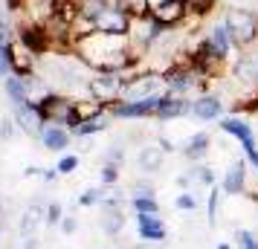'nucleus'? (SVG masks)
<instances>
[{"label": "nucleus", "mask_w": 258, "mask_h": 249, "mask_svg": "<svg viewBox=\"0 0 258 249\" xmlns=\"http://www.w3.org/2000/svg\"><path fill=\"white\" fill-rule=\"evenodd\" d=\"M148 3H151V6H157V3H163V0H148Z\"/></svg>", "instance_id": "obj_45"}, {"label": "nucleus", "mask_w": 258, "mask_h": 249, "mask_svg": "<svg viewBox=\"0 0 258 249\" xmlns=\"http://www.w3.org/2000/svg\"><path fill=\"white\" fill-rule=\"evenodd\" d=\"M137 232H140V237L148 240V243L165 240V223L157 214H137Z\"/></svg>", "instance_id": "obj_19"}, {"label": "nucleus", "mask_w": 258, "mask_h": 249, "mask_svg": "<svg viewBox=\"0 0 258 249\" xmlns=\"http://www.w3.org/2000/svg\"><path fill=\"white\" fill-rule=\"evenodd\" d=\"M15 122H18V131H24L26 136H35V139H41V133H44V116L38 113V105H18L15 107Z\"/></svg>", "instance_id": "obj_11"}, {"label": "nucleus", "mask_w": 258, "mask_h": 249, "mask_svg": "<svg viewBox=\"0 0 258 249\" xmlns=\"http://www.w3.org/2000/svg\"><path fill=\"white\" fill-rule=\"evenodd\" d=\"M238 246L241 249H258V237L249 232V229H238Z\"/></svg>", "instance_id": "obj_32"}, {"label": "nucleus", "mask_w": 258, "mask_h": 249, "mask_svg": "<svg viewBox=\"0 0 258 249\" xmlns=\"http://www.w3.org/2000/svg\"><path fill=\"white\" fill-rule=\"evenodd\" d=\"M107 122H110V113H99V116L84 119L82 125H79V128L73 131V136H93V133L105 131V128H107Z\"/></svg>", "instance_id": "obj_24"}, {"label": "nucleus", "mask_w": 258, "mask_h": 249, "mask_svg": "<svg viewBox=\"0 0 258 249\" xmlns=\"http://www.w3.org/2000/svg\"><path fill=\"white\" fill-rule=\"evenodd\" d=\"M73 55L90 72H128L140 64V55L134 52L128 35H107V32L79 38Z\"/></svg>", "instance_id": "obj_1"}, {"label": "nucleus", "mask_w": 258, "mask_h": 249, "mask_svg": "<svg viewBox=\"0 0 258 249\" xmlns=\"http://www.w3.org/2000/svg\"><path fill=\"white\" fill-rule=\"evenodd\" d=\"M21 249H41V243H38V237L35 235H29L21 240Z\"/></svg>", "instance_id": "obj_41"}, {"label": "nucleus", "mask_w": 258, "mask_h": 249, "mask_svg": "<svg viewBox=\"0 0 258 249\" xmlns=\"http://www.w3.org/2000/svg\"><path fill=\"white\" fill-rule=\"evenodd\" d=\"M151 18L165 29H174L177 24H183L188 18V6L186 0H163V3L151 6Z\"/></svg>", "instance_id": "obj_10"}, {"label": "nucleus", "mask_w": 258, "mask_h": 249, "mask_svg": "<svg viewBox=\"0 0 258 249\" xmlns=\"http://www.w3.org/2000/svg\"><path fill=\"white\" fill-rule=\"evenodd\" d=\"M131 197H154V183L148 180H137L131 186Z\"/></svg>", "instance_id": "obj_31"}, {"label": "nucleus", "mask_w": 258, "mask_h": 249, "mask_svg": "<svg viewBox=\"0 0 258 249\" xmlns=\"http://www.w3.org/2000/svg\"><path fill=\"white\" fill-rule=\"evenodd\" d=\"M18 41L32 55H52L55 52V38H52V32L44 24H38V21H29V24L18 26Z\"/></svg>", "instance_id": "obj_7"}, {"label": "nucleus", "mask_w": 258, "mask_h": 249, "mask_svg": "<svg viewBox=\"0 0 258 249\" xmlns=\"http://www.w3.org/2000/svg\"><path fill=\"white\" fill-rule=\"evenodd\" d=\"M12 75V64H9V52L0 49V78H9Z\"/></svg>", "instance_id": "obj_38"}, {"label": "nucleus", "mask_w": 258, "mask_h": 249, "mask_svg": "<svg viewBox=\"0 0 258 249\" xmlns=\"http://www.w3.org/2000/svg\"><path fill=\"white\" fill-rule=\"evenodd\" d=\"M6 9H9L12 15L24 12V9H26V0H6Z\"/></svg>", "instance_id": "obj_40"}, {"label": "nucleus", "mask_w": 258, "mask_h": 249, "mask_svg": "<svg viewBox=\"0 0 258 249\" xmlns=\"http://www.w3.org/2000/svg\"><path fill=\"white\" fill-rule=\"evenodd\" d=\"M70 139H73V131L58 128V125H47L44 133H41V142H44L47 151H64V148H70Z\"/></svg>", "instance_id": "obj_21"}, {"label": "nucleus", "mask_w": 258, "mask_h": 249, "mask_svg": "<svg viewBox=\"0 0 258 249\" xmlns=\"http://www.w3.org/2000/svg\"><path fill=\"white\" fill-rule=\"evenodd\" d=\"M76 168H79V156H76V154H67V156H61V159H58V165H55V171L67 177V174H73Z\"/></svg>", "instance_id": "obj_30"}, {"label": "nucleus", "mask_w": 258, "mask_h": 249, "mask_svg": "<svg viewBox=\"0 0 258 249\" xmlns=\"http://www.w3.org/2000/svg\"><path fill=\"white\" fill-rule=\"evenodd\" d=\"M9 52V64H12V75H35V55L29 52L26 47L21 44H12V47H6Z\"/></svg>", "instance_id": "obj_16"}, {"label": "nucleus", "mask_w": 258, "mask_h": 249, "mask_svg": "<svg viewBox=\"0 0 258 249\" xmlns=\"http://www.w3.org/2000/svg\"><path fill=\"white\" fill-rule=\"evenodd\" d=\"M38 113L44 116L47 125H58V128H67V131H76L84 122V110L79 99H70V96L61 93H47L41 102H38Z\"/></svg>", "instance_id": "obj_2"}, {"label": "nucleus", "mask_w": 258, "mask_h": 249, "mask_svg": "<svg viewBox=\"0 0 258 249\" xmlns=\"http://www.w3.org/2000/svg\"><path fill=\"white\" fill-rule=\"evenodd\" d=\"M131 206H134L137 214H160L157 197H131Z\"/></svg>", "instance_id": "obj_25"}, {"label": "nucleus", "mask_w": 258, "mask_h": 249, "mask_svg": "<svg viewBox=\"0 0 258 249\" xmlns=\"http://www.w3.org/2000/svg\"><path fill=\"white\" fill-rule=\"evenodd\" d=\"M64 220V209H61V203H49L47 206V223L49 226H61Z\"/></svg>", "instance_id": "obj_34"}, {"label": "nucleus", "mask_w": 258, "mask_h": 249, "mask_svg": "<svg viewBox=\"0 0 258 249\" xmlns=\"http://www.w3.org/2000/svg\"><path fill=\"white\" fill-rule=\"evenodd\" d=\"M223 24H226V29L232 32L238 49H249V47L258 44V12L235 6V9H226Z\"/></svg>", "instance_id": "obj_4"}, {"label": "nucleus", "mask_w": 258, "mask_h": 249, "mask_svg": "<svg viewBox=\"0 0 258 249\" xmlns=\"http://www.w3.org/2000/svg\"><path fill=\"white\" fill-rule=\"evenodd\" d=\"M191 102L195 99H188V96H171L168 93V99H165L163 110H160V122H168V119H180V116H188L191 113Z\"/></svg>", "instance_id": "obj_20"}, {"label": "nucleus", "mask_w": 258, "mask_h": 249, "mask_svg": "<svg viewBox=\"0 0 258 249\" xmlns=\"http://www.w3.org/2000/svg\"><path fill=\"white\" fill-rule=\"evenodd\" d=\"M96 32H107V35H128L131 26H134V18H131L125 9H119L116 3H107L102 12L93 18Z\"/></svg>", "instance_id": "obj_9"}, {"label": "nucleus", "mask_w": 258, "mask_h": 249, "mask_svg": "<svg viewBox=\"0 0 258 249\" xmlns=\"http://www.w3.org/2000/svg\"><path fill=\"white\" fill-rule=\"evenodd\" d=\"M122 159H125V148H122V145H110L105 162H116V165H122Z\"/></svg>", "instance_id": "obj_37"}, {"label": "nucleus", "mask_w": 258, "mask_h": 249, "mask_svg": "<svg viewBox=\"0 0 258 249\" xmlns=\"http://www.w3.org/2000/svg\"><path fill=\"white\" fill-rule=\"evenodd\" d=\"M218 128L223 133L235 136L241 142V148H244V156L252 162V168H258V142H255V133H252V125L241 116H223Z\"/></svg>", "instance_id": "obj_8"}, {"label": "nucleus", "mask_w": 258, "mask_h": 249, "mask_svg": "<svg viewBox=\"0 0 258 249\" xmlns=\"http://www.w3.org/2000/svg\"><path fill=\"white\" fill-rule=\"evenodd\" d=\"M191 177L198 180V183H203V186H212V183H215V174H212V168H206V165L191 168Z\"/></svg>", "instance_id": "obj_35"}, {"label": "nucleus", "mask_w": 258, "mask_h": 249, "mask_svg": "<svg viewBox=\"0 0 258 249\" xmlns=\"http://www.w3.org/2000/svg\"><path fill=\"white\" fill-rule=\"evenodd\" d=\"M232 75H235V81L244 84L246 90L258 87V55H255V52H244L241 58L235 61Z\"/></svg>", "instance_id": "obj_12"}, {"label": "nucleus", "mask_w": 258, "mask_h": 249, "mask_svg": "<svg viewBox=\"0 0 258 249\" xmlns=\"http://www.w3.org/2000/svg\"><path fill=\"white\" fill-rule=\"evenodd\" d=\"M131 249H160L157 243H148V240H142V243H137V246H131Z\"/></svg>", "instance_id": "obj_43"}, {"label": "nucleus", "mask_w": 258, "mask_h": 249, "mask_svg": "<svg viewBox=\"0 0 258 249\" xmlns=\"http://www.w3.org/2000/svg\"><path fill=\"white\" fill-rule=\"evenodd\" d=\"M12 44H18V29L6 21H0V49L12 47Z\"/></svg>", "instance_id": "obj_27"}, {"label": "nucleus", "mask_w": 258, "mask_h": 249, "mask_svg": "<svg viewBox=\"0 0 258 249\" xmlns=\"http://www.w3.org/2000/svg\"><path fill=\"white\" fill-rule=\"evenodd\" d=\"M221 113H223V102H221V96H215V93H200L191 102V116L200 119V122L218 119Z\"/></svg>", "instance_id": "obj_14"}, {"label": "nucleus", "mask_w": 258, "mask_h": 249, "mask_svg": "<svg viewBox=\"0 0 258 249\" xmlns=\"http://www.w3.org/2000/svg\"><path fill=\"white\" fill-rule=\"evenodd\" d=\"M3 90H6V96H9V102H12L15 107L18 105H29V87H26L24 75H9L6 84H3Z\"/></svg>", "instance_id": "obj_23"}, {"label": "nucleus", "mask_w": 258, "mask_h": 249, "mask_svg": "<svg viewBox=\"0 0 258 249\" xmlns=\"http://www.w3.org/2000/svg\"><path fill=\"white\" fill-rule=\"evenodd\" d=\"M41 223H47V209H44V203H41V200H32L24 212H21L18 232H21L24 237H29V235H35V232H38V226H41Z\"/></svg>", "instance_id": "obj_13"}, {"label": "nucleus", "mask_w": 258, "mask_h": 249, "mask_svg": "<svg viewBox=\"0 0 258 249\" xmlns=\"http://www.w3.org/2000/svg\"><path fill=\"white\" fill-rule=\"evenodd\" d=\"M15 133H18V122H15V116L0 119V139H12Z\"/></svg>", "instance_id": "obj_33"}, {"label": "nucleus", "mask_w": 258, "mask_h": 249, "mask_svg": "<svg viewBox=\"0 0 258 249\" xmlns=\"http://www.w3.org/2000/svg\"><path fill=\"white\" fill-rule=\"evenodd\" d=\"M209 41L215 44V49H218V52H221L226 61H229V52L238 47V44H235V38H232V32L226 29V24L212 26V29H209Z\"/></svg>", "instance_id": "obj_22"}, {"label": "nucleus", "mask_w": 258, "mask_h": 249, "mask_svg": "<svg viewBox=\"0 0 258 249\" xmlns=\"http://www.w3.org/2000/svg\"><path fill=\"white\" fill-rule=\"evenodd\" d=\"M221 191L223 194H244L246 191V159H235L229 171L221 180Z\"/></svg>", "instance_id": "obj_15"}, {"label": "nucleus", "mask_w": 258, "mask_h": 249, "mask_svg": "<svg viewBox=\"0 0 258 249\" xmlns=\"http://www.w3.org/2000/svg\"><path fill=\"white\" fill-rule=\"evenodd\" d=\"M221 189H212L209 191V200H206V220H209V226L218 223V206H221Z\"/></svg>", "instance_id": "obj_26"}, {"label": "nucleus", "mask_w": 258, "mask_h": 249, "mask_svg": "<svg viewBox=\"0 0 258 249\" xmlns=\"http://www.w3.org/2000/svg\"><path fill=\"white\" fill-rule=\"evenodd\" d=\"M188 64H191L200 75H206V78H221L223 70H226V58L215 49L209 35L200 38L195 49H188Z\"/></svg>", "instance_id": "obj_5"}, {"label": "nucleus", "mask_w": 258, "mask_h": 249, "mask_svg": "<svg viewBox=\"0 0 258 249\" xmlns=\"http://www.w3.org/2000/svg\"><path fill=\"white\" fill-rule=\"evenodd\" d=\"M76 229H79V220H76L73 214H67V217L61 220V232H64V235H73Z\"/></svg>", "instance_id": "obj_39"}, {"label": "nucleus", "mask_w": 258, "mask_h": 249, "mask_svg": "<svg viewBox=\"0 0 258 249\" xmlns=\"http://www.w3.org/2000/svg\"><path fill=\"white\" fill-rule=\"evenodd\" d=\"M41 177H44V183H52V180L58 177V171H41Z\"/></svg>", "instance_id": "obj_42"}, {"label": "nucleus", "mask_w": 258, "mask_h": 249, "mask_svg": "<svg viewBox=\"0 0 258 249\" xmlns=\"http://www.w3.org/2000/svg\"><path fill=\"white\" fill-rule=\"evenodd\" d=\"M165 151L160 142H148L140 148V156H137V162H140V168L145 171V174H154V171H160L163 168V159H165Z\"/></svg>", "instance_id": "obj_18"}, {"label": "nucleus", "mask_w": 258, "mask_h": 249, "mask_svg": "<svg viewBox=\"0 0 258 249\" xmlns=\"http://www.w3.org/2000/svg\"><path fill=\"white\" fill-rule=\"evenodd\" d=\"M218 249H229V243H218Z\"/></svg>", "instance_id": "obj_44"}, {"label": "nucleus", "mask_w": 258, "mask_h": 249, "mask_svg": "<svg viewBox=\"0 0 258 249\" xmlns=\"http://www.w3.org/2000/svg\"><path fill=\"white\" fill-rule=\"evenodd\" d=\"M105 191L102 189H84V194L79 197V206H102Z\"/></svg>", "instance_id": "obj_29"}, {"label": "nucleus", "mask_w": 258, "mask_h": 249, "mask_svg": "<svg viewBox=\"0 0 258 249\" xmlns=\"http://www.w3.org/2000/svg\"><path fill=\"white\" fill-rule=\"evenodd\" d=\"M209 145H212V136L206 131H198L180 145V154L186 156V159H191V162H200V159H206V154H209Z\"/></svg>", "instance_id": "obj_17"}, {"label": "nucleus", "mask_w": 258, "mask_h": 249, "mask_svg": "<svg viewBox=\"0 0 258 249\" xmlns=\"http://www.w3.org/2000/svg\"><path fill=\"white\" fill-rule=\"evenodd\" d=\"M174 206H177V209H186V212H191V209L198 206V200H195L188 191H183V194H177V197H174Z\"/></svg>", "instance_id": "obj_36"}, {"label": "nucleus", "mask_w": 258, "mask_h": 249, "mask_svg": "<svg viewBox=\"0 0 258 249\" xmlns=\"http://www.w3.org/2000/svg\"><path fill=\"white\" fill-rule=\"evenodd\" d=\"M160 93H168L165 90V75L157 70H145V72H137V75H128L122 102H142V99H151V96H160Z\"/></svg>", "instance_id": "obj_6"}, {"label": "nucleus", "mask_w": 258, "mask_h": 249, "mask_svg": "<svg viewBox=\"0 0 258 249\" xmlns=\"http://www.w3.org/2000/svg\"><path fill=\"white\" fill-rule=\"evenodd\" d=\"M99 177H102V186H116L119 165H116V162H105V165H102V171H99Z\"/></svg>", "instance_id": "obj_28"}, {"label": "nucleus", "mask_w": 258, "mask_h": 249, "mask_svg": "<svg viewBox=\"0 0 258 249\" xmlns=\"http://www.w3.org/2000/svg\"><path fill=\"white\" fill-rule=\"evenodd\" d=\"M125 84H128V72H93L87 78V99L110 107L116 102H122Z\"/></svg>", "instance_id": "obj_3"}]
</instances>
